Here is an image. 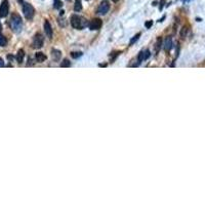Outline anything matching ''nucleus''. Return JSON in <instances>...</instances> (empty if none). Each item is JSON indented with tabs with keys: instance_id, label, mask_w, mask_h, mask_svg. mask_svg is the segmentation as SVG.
Masks as SVG:
<instances>
[{
	"instance_id": "3",
	"label": "nucleus",
	"mask_w": 205,
	"mask_h": 205,
	"mask_svg": "<svg viewBox=\"0 0 205 205\" xmlns=\"http://www.w3.org/2000/svg\"><path fill=\"white\" fill-rule=\"evenodd\" d=\"M23 13L27 19H33L35 10H34V7L31 5L30 3L25 2V3H23Z\"/></svg>"
},
{
	"instance_id": "15",
	"label": "nucleus",
	"mask_w": 205,
	"mask_h": 205,
	"mask_svg": "<svg viewBox=\"0 0 205 205\" xmlns=\"http://www.w3.org/2000/svg\"><path fill=\"white\" fill-rule=\"evenodd\" d=\"M71 66V62L68 58H65V60H63V62L61 63V67L62 68H68Z\"/></svg>"
},
{
	"instance_id": "23",
	"label": "nucleus",
	"mask_w": 205,
	"mask_h": 205,
	"mask_svg": "<svg viewBox=\"0 0 205 205\" xmlns=\"http://www.w3.org/2000/svg\"><path fill=\"white\" fill-rule=\"evenodd\" d=\"M3 66H4V62H3V60H2V58H0V68L3 67Z\"/></svg>"
},
{
	"instance_id": "7",
	"label": "nucleus",
	"mask_w": 205,
	"mask_h": 205,
	"mask_svg": "<svg viewBox=\"0 0 205 205\" xmlns=\"http://www.w3.org/2000/svg\"><path fill=\"white\" fill-rule=\"evenodd\" d=\"M110 9V3L107 0H104V1L102 2L101 4H100L99 6V9H97V11H99L100 14H102V16H105V14L108 13Z\"/></svg>"
},
{
	"instance_id": "21",
	"label": "nucleus",
	"mask_w": 205,
	"mask_h": 205,
	"mask_svg": "<svg viewBox=\"0 0 205 205\" xmlns=\"http://www.w3.org/2000/svg\"><path fill=\"white\" fill-rule=\"evenodd\" d=\"M152 25H153V21H149V22H147V23L145 24V26H146V28H147V29H150Z\"/></svg>"
},
{
	"instance_id": "20",
	"label": "nucleus",
	"mask_w": 205,
	"mask_h": 205,
	"mask_svg": "<svg viewBox=\"0 0 205 205\" xmlns=\"http://www.w3.org/2000/svg\"><path fill=\"white\" fill-rule=\"evenodd\" d=\"M140 36H141V33L136 34V35L135 36V37H133V38H132V39H131V40H130V44L132 45L133 43L135 42V41H138V38H140Z\"/></svg>"
},
{
	"instance_id": "19",
	"label": "nucleus",
	"mask_w": 205,
	"mask_h": 205,
	"mask_svg": "<svg viewBox=\"0 0 205 205\" xmlns=\"http://www.w3.org/2000/svg\"><path fill=\"white\" fill-rule=\"evenodd\" d=\"M187 33H188V28H187V27H184V28L182 29V31H180V36H182V38L186 37Z\"/></svg>"
},
{
	"instance_id": "25",
	"label": "nucleus",
	"mask_w": 205,
	"mask_h": 205,
	"mask_svg": "<svg viewBox=\"0 0 205 205\" xmlns=\"http://www.w3.org/2000/svg\"><path fill=\"white\" fill-rule=\"evenodd\" d=\"M1 28H2V25H1V23H0V30H1Z\"/></svg>"
},
{
	"instance_id": "27",
	"label": "nucleus",
	"mask_w": 205,
	"mask_h": 205,
	"mask_svg": "<svg viewBox=\"0 0 205 205\" xmlns=\"http://www.w3.org/2000/svg\"><path fill=\"white\" fill-rule=\"evenodd\" d=\"M184 1H189V0H184Z\"/></svg>"
},
{
	"instance_id": "26",
	"label": "nucleus",
	"mask_w": 205,
	"mask_h": 205,
	"mask_svg": "<svg viewBox=\"0 0 205 205\" xmlns=\"http://www.w3.org/2000/svg\"><path fill=\"white\" fill-rule=\"evenodd\" d=\"M19 2H23V0H19Z\"/></svg>"
},
{
	"instance_id": "17",
	"label": "nucleus",
	"mask_w": 205,
	"mask_h": 205,
	"mask_svg": "<svg viewBox=\"0 0 205 205\" xmlns=\"http://www.w3.org/2000/svg\"><path fill=\"white\" fill-rule=\"evenodd\" d=\"M62 1L61 0H53V7L57 9H60L62 7Z\"/></svg>"
},
{
	"instance_id": "11",
	"label": "nucleus",
	"mask_w": 205,
	"mask_h": 205,
	"mask_svg": "<svg viewBox=\"0 0 205 205\" xmlns=\"http://www.w3.org/2000/svg\"><path fill=\"white\" fill-rule=\"evenodd\" d=\"M35 58L38 63H43L44 61H46V55L43 52H37L35 55Z\"/></svg>"
},
{
	"instance_id": "5",
	"label": "nucleus",
	"mask_w": 205,
	"mask_h": 205,
	"mask_svg": "<svg viewBox=\"0 0 205 205\" xmlns=\"http://www.w3.org/2000/svg\"><path fill=\"white\" fill-rule=\"evenodd\" d=\"M102 25H103L102 19H99V18H96V19H92L91 21L89 22L88 27H89L90 30L94 31V30H99V29H101Z\"/></svg>"
},
{
	"instance_id": "14",
	"label": "nucleus",
	"mask_w": 205,
	"mask_h": 205,
	"mask_svg": "<svg viewBox=\"0 0 205 205\" xmlns=\"http://www.w3.org/2000/svg\"><path fill=\"white\" fill-rule=\"evenodd\" d=\"M75 11H80L82 9V4L81 0H75V5H74Z\"/></svg>"
},
{
	"instance_id": "1",
	"label": "nucleus",
	"mask_w": 205,
	"mask_h": 205,
	"mask_svg": "<svg viewBox=\"0 0 205 205\" xmlns=\"http://www.w3.org/2000/svg\"><path fill=\"white\" fill-rule=\"evenodd\" d=\"M71 25L74 29L77 30H82L87 26V22L83 16H80L78 14H73L71 16Z\"/></svg>"
},
{
	"instance_id": "4",
	"label": "nucleus",
	"mask_w": 205,
	"mask_h": 205,
	"mask_svg": "<svg viewBox=\"0 0 205 205\" xmlns=\"http://www.w3.org/2000/svg\"><path fill=\"white\" fill-rule=\"evenodd\" d=\"M43 43H44V37H43V35L40 33H37L34 36V39H33V43H32L33 48L39 49V48H41L43 46Z\"/></svg>"
},
{
	"instance_id": "9",
	"label": "nucleus",
	"mask_w": 205,
	"mask_h": 205,
	"mask_svg": "<svg viewBox=\"0 0 205 205\" xmlns=\"http://www.w3.org/2000/svg\"><path fill=\"white\" fill-rule=\"evenodd\" d=\"M149 57H150V51H149V50H143V51H141L140 55H138V63L136 64V66H138L141 62L146 61Z\"/></svg>"
},
{
	"instance_id": "13",
	"label": "nucleus",
	"mask_w": 205,
	"mask_h": 205,
	"mask_svg": "<svg viewBox=\"0 0 205 205\" xmlns=\"http://www.w3.org/2000/svg\"><path fill=\"white\" fill-rule=\"evenodd\" d=\"M24 57H25V52L23 49H19L18 51V55H16V61H18L19 64H22V62L24 61Z\"/></svg>"
},
{
	"instance_id": "18",
	"label": "nucleus",
	"mask_w": 205,
	"mask_h": 205,
	"mask_svg": "<svg viewBox=\"0 0 205 205\" xmlns=\"http://www.w3.org/2000/svg\"><path fill=\"white\" fill-rule=\"evenodd\" d=\"M82 55V52H80V51H74V52H71V57L73 58H80Z\"/></svg>"
},
{
	"instance_id": "24",
	"label": "nucleus",
	"mask_w": 205,
	"mask_h": 205,
	"mask_svg": "<svg viewBox=\"0 0 205 205\" xmlns=\"http://www.w3.org/2000/svg\"><path fill=\"white\" fill-rule=\"evenodd\" d=\"M112 1H113V2H118L119 0H112Z\"/></svg>"
},
{
	"instance_id": "16",
	"label": "nucleus",
	"mask_w": 205,
	"mask_h": 205,
	"mask_svg": "<svg viewBox=\"0 0 205 205\" xmlns=\"http://www.w3.org/2000/svg\"><path fill=\"white\" fill-rule=\"evenodd\" d=\"M7 44V40L6 38L0 33V46H5Z\"/></svg>"
},
{
	"instance_id": "8",
	"label": "nucleus",
	"mask_w": 205,
	"mask_h": 205,
	"mask_svg": "<svg viewBox=\"0 0 205 205\" xmlns=\"http://www.w3.org/2000/svg\"><path fill=\"white\" fill-rule=\"evenodd\" d=\"M44 31H45V35H46V37H48L49 39L52 38L53 31H52V28H51L50 23L47 21V19H45V22H44Z\"/></svg>"
},
{
	"instance_id": "10",
	"label": "nucleus",
	"mask_w": 205,
	"mask_h": 205,
	"mask_svg": "<svg viewBox=\"0 0 205 205\" xmlns=\"http://www.w3.org/2000/svg\"><path fill=\"white\" fill-rule=\"evenodd\" d=\"M51 57H52V58L55 61L58 62V61L61 60V57H62V55H61V51L58 50V49H52V50H51Z\"/></svg>"
},
{
	"instance_id": "6",
	"label": "nucleus",
	"mask_w": 205,
	"mask_h": 205,
	"mask_svg": "<svg viewBox=\"0 0 205 205\" xmlns=\"http://www.w3.org/2000/svg\"><path fill=\"white\" fill-rule=\"evenodd\" d=\"M9 13V3L8 0H3L0 5V16L1 18H5Z\"/></svg>"
},
{
	"instance_id": "12",
	"label": "nucleus",
	"mask_w": 205,
	"mask_h": 205,
	"mask_svg": "<svg viewBox=\"0 0 205 205\" xmlns=\"http://www.w3.org/2000/svg\"><path fill=\"white\" fill-rule=\"evenodd\" d=\"M171 47H172V39L170 37H167L166 40H165V43H164V49L168 51L171 49Z\"/></svg>"
},
{
	"instance_id": "2",
	"label": "nucleus",
	"mask_w": 205,
	"mask_h": 205,
	"mask_svg": "<svg viewBox=\"0 0 205 205\" xmlns=\"http://www.w3.org/2000/svg\"><path fill=\"white\" fill-rule=\"evenodd\" d=\"M10 27L13 29V32L19 33L22 30L23 27V23H22V18L18 13H13L10 18Z\"/></svg>"
},
{
	"instance_id": "22",
	"label": "nucleus",
	"mask_w": 205,
	"mask_h": 205,
	"mask_svg": "<svg viewBox=\"0 0 205 205\" xmlns=\"http://www.w3.org/2000/svg\"><path fill=\"white\" fill-rule=\"evenodd\" d=\"M160 44H161V39H158L157 40V43H156V50H159L160 48Z\"/></svg>"
}]
</instances>
